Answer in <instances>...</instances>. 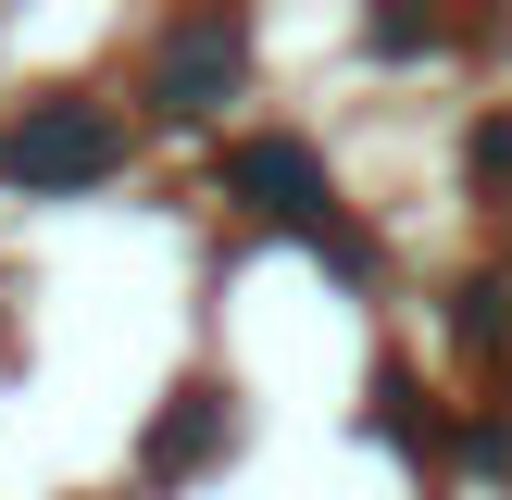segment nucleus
Returning <instances> with one entry per match:
<instances>
[{"label": "nucleus", "mask_w": 512, "mask_h": 500, "mask_svg": "<svg viewBox=\"0 0 512 500\" xmlns=\"http://www.w3.org/2000/svg\"><path fill=\"white\" fill-rule=\"evenodd\" d=\"M113 163H125V125L100 113V100H75V88L25 100V113L0 125V175H13V188H88V175H113Z\"/></svg>", "instance_id": "f257e3e1"}, {"label": "nucleus", "mask_w": 512, "mask_h": 500, "mask_svg": "<svg viewBox=\"0 0 512 500\" xmlns=\"http://www.w3.org/2000/svg\"><path fill=\"white\" fill-rule=\"evenodd\" d=\"M225 188L250 200V213H275V225H300V238H325L338 263H363V238L338 225V188H325V163L300 138H238V163H225Z\"/></svg>", "instance_id": "f03ea898"}, {"label": "nucleus", "mask_w": 512, "mask_h": 500, "mask_svg": "<svg viewBox=\"0 0 512 500\" xmlns=\"http://www.w3.org/2000/svg\"><path fill=\"white\" fill-rule=\"evenodd\" d=\"M188 413H163L150 425V475H200L213 463V438H225V413H213V388H175Z\"/></svg>", "instance_id": "7ed1b4c3"}]
</instances>
